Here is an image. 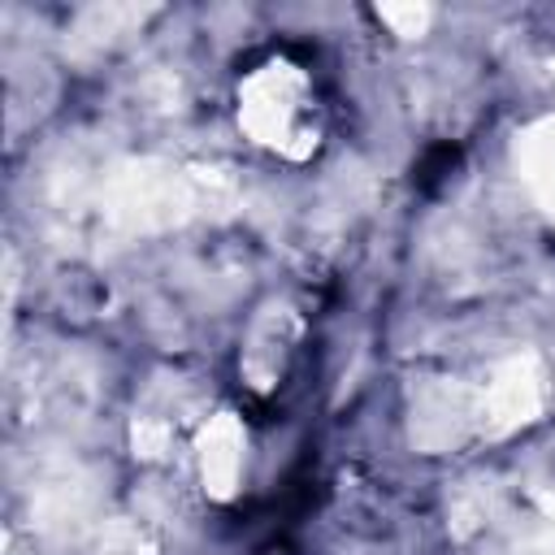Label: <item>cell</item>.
Here are the masks:
<instances>
[{"label":"cell","instance_id":"cell-1","mask_svg":"<svg viewBox=\"0 0 555 555\" xmlns=\"http://www.w3.org/2000/svg\"><path fill=\"white\" fill-rule=\"evenodd\" d=\"M238 117L260 147L282 152L291 160L308 156L321 139V113H317L312 82L291 61H269L243 82Z\"/></svg>","mask_w":555,"mask_h":555},{"label":"cell","instance_id":"cell-2","mask_svg":"<svg viewBox=\"0 0 555 555\" xmlns=\"http://www.w3.org/2000/svg\"><path fill=\"white\" fill-rule=\"evenodd\" d=\"M295 334H299V325H295V317L286 308H269V312H260L251 321L247 343L238 351V373L247 377L251 390L269 395V390L282 386L291 351H295Z\"/></svg>","mask_w":555,"mask_h":555},{"label":"cell","instance_id":"cell-3","mask_svg":"<svg viewBox=\"0 0 555 555\" xmlns=\"http://www.w3.org/2000/svg\"><path fill=\"white\" fill-rule=\"evenodd\" d=\"M195 460H199V477H204L208 494L230 499L243 486V473H247V429L238 425L234 412H221V416H212L199 429Z\"/></svg>","mask_w":555,"mask_h":555},{"label":"cell","instance_id":"cell-4","mask_svg":"<svg viewBox=\"0 0 555 555\" xmlns=\"http://www.w3.org/2000/svg\"><path fill=\"white\" fill-rule=\"evenodd\" d=\"M529 178L542 191V199L555 208V130H546L529 152Z\"/></svg>","mask_w":555,"mask_h":555}]
</instances>
